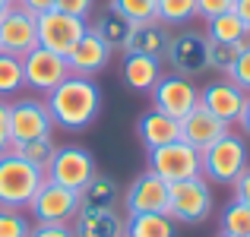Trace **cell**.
<instances>
[{"label":"cell","instance_id":"6da1fadb","mask_svg":"<svg viewBox=\"0 0 250 237\" xmlns=\"http://www.w3.org/2000/svg\"><path fill=\"white\" fill-rule=\"evenodd\" d=\"M44 104H48L51 120L57 127L76 133V130H85L98 117V111H102V89L95 85L92 76L70 73L61 85H54L48 92V101Z\"/></svg>","mask_w":250,"mask_h":237},{"label":"cell","instance_id":"7a4b0ae2","mask_svg":"<svg viewBox=\"0 0 250 237\" xmlns=\"http://www.w3.org/2000/svg\"><path fill=\"white\" fill-rule=\"evenodd\" d=\"M42 180L44 174L35 164H29L16 152H3L0 155V209H19V212L29 209Z\"/></svg>","mask_w":250,"mask_h":237},{"label":"cell","instance_id":"3957f363","mask_svg":"<svg viewBox=\"0 0 250 237\" xmlns=\"http://www.w3.org/2000/svg\"><path fill=\"white\" fill-rule=\"evenodd\" d=\"M203 158V177L212 183H234L241 171L247 168V142L244 136L228 130L222 139H215L209 149L200 152Z\"/></svg>","mask_w":250,"mask_h":237},{"label":"cell","instance_id":"277c9868","mask_svg":"<svg viewBox=\"0 0 250 237\" xmlns=\"http://www.w3.org/2000/svg\"><path fill=\"white\" fill-rule=\"evenodd\" d=\"M168 215L184 225H200L212 215V187L206 177H190V180L171 183V199H168Z\"/></svg>","mask_w":250,"mask_h":237},{"label":"cell","instance_id":"5b68a950","mask_svg":"<svg viewBox=\"0 0 250 237\" xmlns=\"http://www.w3.org/2000/svg\"><path fill=\"white\" fill-rule=\"evenodd\" d=\"M29 212L38 225H70L80 212V193L44 177L38 193L29 202Z\"/></svg>","mask_w":250,"mask_h":237},{"label":"cell","instance_id":"8992f818","mask_svg":"<svg viewBox=\"0 0 250 237\" xmlns=\"http://www.w3.org/2000/svg\"><path fill=\"white\" fill-rule=\"evenodd\" d=\"M149 171L168 183H181L203 174V158L193 146L177 139V142H168V146L149 149Z\"/></svg>","mask_w":250,"mask_h":237},{"label":"cell","instance_id":"52a82bcc","mask_svg":"<svg viewBox=\"0 0 250 237\" xmlns=\"http://www.w3.org/2000/svg\"><path fill=\"white\" fill-rule=\"evenodd\" d=\"M35 29H38V44L42 48L67 57L76 48V41L89 32V22L76 19V16H67L61 10H48L42 16H35Z\"/></svg>","mask_w":250,"mask_h":237},{"label":"cell","instance_id":"ba28073f","mask_svg":"<svg viewBox=\"0 0 250 237\" xmlns=\"http://www.w3.org/2000/svg\"><path fill=\"white\" fill-rule=\"evenodd\" d=\"M44 177L61 183V187H67V190L83 193V187L95 177V158L80 146H57V152L51 158Z\"/></svg>","mask_w":250,"mask_h":237},{"label":"cell","instance_id":"9c48e42d","mask_svg":"<svg viewBox=\"0 0 250 237\" xmlns=\"http://www.w3.org/2000/svg\"><path fill=\"white\" fill-rule=\"evenodd\" d=\"M149 95H152V108H159L162 114L174 117V120H184L200 104V89L193 85L190 76H181V73L162 76Z\"/></svg>","mask_w":250,"mask_h":237},{"label":"cell","instance_id":"30bf717a","mask_svg":"<svg viewBox=\"0 0 250 237\" xmlns=\"http://www.w3.org/2000/svg\"><path fill=\"white\" fill-rule=\"evenodd\" d=\"M70 76V63L63 54H54L48 48H32L29 54H22V79L29 89L44 92L48 95L54 85H61L63 79Z\"/></svg>","mask_w":250,"mask_h":237},{"label":"cell","instance_id":"8fae6325","mask_svg":"<svg viewBox=\"0 0 250 237\" xmlns=\"http://www.w3.org/2000/svg\"><path fill=\"white\" fill-rule=\"evenodd\" d=\"M54 120H51V111L44 101L38 98H16L10 101V136L13 142H32L51 136Z\"/></svg>","mask_w":250,"mask_h":237},{"label":"cell","instance_id":"7c38bea8","mask_svg":"<svg viewBox=\"0 0 250 237\" xmlns=\"http://www.w3.org/2000/svg\"><path fill=\"white\" fill-rule=\"evenodd\" d=\"M206 44H209L206 32H190V29L177 32V35H171L162 60H165L174 73L193 76V73H200V70H206Z\"/></svg>","mask_w":250,"mask_h":237},{"label":"cell","instance_id":"4fadbf2b","mask_svg":"<svg viewBox=\"0 0 250 237\" xmlns=\"http://www.w3.org/2000/svg\"><path fill=\"white\" fill-rule=\"evenodd\" d=\"M168 199H171V183L162 180L152 171H143L130 183V190L124 193L127 215H136V212H165L168 215Z\"/></svg>","mask_w":250,"mask_h":237},{"label":"cell","instance_id":"5bb4252c","mask_svg":"<svg viewBox=\"0 0 250 237\" xmlns=\"http://www.w3.org/2000/svg\"><path fill=\"white\" fill-rule=\"evenodd\" d=\"M244 101H247V92L238 89V85H234L228 76L209 82L206 89L200 92V104H203V108H206L212 117H219L222 123H228V127H231V123L241 117Z\"/></svg>","mask_w":250,"mask_h":237},{"label":"cell","instance_id":"9a60e30c","mask_svg":"<svg viewBox=\"0 0 250 237\" xmlns=\"http://www.w3.org/2000/svg\"><path fill=\"white\" fill-rule=\"evenodd\" d=\"M32 48H38V29H35V16L25 13L22 6H13L3 19H0V51L13 57L29 54Z\"/></svg>","mask_w":250,"mask_h":237},{"label":"cell","instance_id":"2e32d148","mask_svg":"<svg viewBox=\"0 0 250 237\" xmlns=\"http://www.w3.org/2000/svg\"><path fill=\"white\" fill-rule=\"evenodd\" d=\"M225 133H228V123H222L219 117H212L203 104H196V108L181 120V139L187 142V146H193L196 152L209 149L215 139H222Z\"/></svg>","mask_w":250,"mask_h":237},{"label":"cell","instance_id":"e0dca14e","mask_svg":"<svg viewBox=\"0 0 250 237\" xmlns=\"http://www.w3.org/2000/svg\"><path fill=\"white\" fill-rule=\"evenodd\" d=\"M111 60V48L98 38V32L89 25V32L76 41V48L67 54V63H70V73L76 76H95L98 70H104Z\"/></svg>","mask_w":250,"mask_h":237},{"label":"cell","instance_id":"ac0fdd59","mask_svg":"<svg viewBox=\"0 0 250 237\" xmlns=\"http://www.w3.org/2000/svg\"><path fill=\"white\" fill-rule=\"evenodd\" d=\"M171 41V32L165 22L159 19H149V22H133L127 32V44L124 51L127 54H146V57H165V48Z\"/></svg>","mask_w":250,"mask_h":237},{"label":"cell","instance_id":"d6986e66","mask_svg":"<svg viewBox=\"0 0 250 237\" xmlns=\"http://www.w3.org/2000/svg\"><path fill=\"white\" fill-rule=\"evenodd\" d=\"M70 228L73 237H124V218L117 209H80Z\"/></svg>","mask_w":250,"mask_h":237},{"label":"cell","instance_id":"ffe728a7","mask_svg":"<svg viewBox=\"0 0 250 237\" xmlns=\"http://www.w3.org/2000/svg\"><path fill=\"white\" fill-rule=\"evenodd\" d=\"M136 133H140V142L149 152V149H159V146H168V142L181 139V120L162 114L159 108H149L140 117V123H136Z\"/></svg>","mask_w":250,"mask_h":237},{"label":"cell","instance_id":"44dd1931","mask_svg":"<svg viewBox=\"0 0 250 237\" xmlns=\"http://www.w3.org/2000/svg\"><path fill=\"white\" fill-rule=\"evenodd\" d=\"M121 73H124V82H127L133 92H152L155 82L165 76L159 57H146V54H127Z\"/></svg>","mask_w":250,"mask_h":237},{"label":"cell","instance_id":"7402d4cb","mask_svg":"<svg viewBox=\"0 0 250 237\" xmlns=\"http://www.w3.org/2000/svg\"><path fill=\"white\" fill-rule=\"evenodd\" d=\"M124 237H174V218L165 212H136L124 221Z\"/></svg>","mask_w":250,"mask_h":237},{"label":"cell","instance_id":"603a6c76","mask_svg":"<svg viewBox=\"0 0 250 237\" xmlns=\"http://www.w3.org/2000/svg\"><path fill=\"white\" fill-rule=\"evenodd\" d=\"M117 202H121L117 180L108 174H98V171L80 193V209H117Z\"/></svg>","mask_w":250,"mask_h":237},{"label":"cell","instance_id":"cb8c5ba5","mask_svg":"<svg viewBox=\"0 0 250 237\" xmlns=\"http://www.w3.org/2000/svg\"><path fill=\"white\" fill-rule=\"evenodd\" d=\"M206 38L209 41H219V44H244L250 41V32L247 25L238 19V13H225V16H215L206 22Z\"/></svg>","mask_w":250,"mask_h":237},{"label":"cell","instance_id":"d4e9b609","mask_svg":"<svg viewBox=\"0 0 250 237\" xmlns=\"http://www.w3.org/2000/svg\"><path fill=\"white\" fill-rule=\"evenodd\" d=\"M6 152H16L19 158H25L29 164H35V168L44 174L48 164H51V158L57 152V146L51 142V136H42V139H32V142H10Z\"/></svg>","mask_w":250,"mask_h":237},{"label":"cell","instance_id":"484cf974","mask_svg":"<svg viewBox=\"0 0 250 237\" xmlns=\"http://www.w3.org/2000/svg\"><path fill=\"white\" fill-rule=\"evenodd\" d=\"M25 89L22 79V57H13L0 51V98L3 95H19Z\"/></svg>","mask_w":250,"mask_h":237},{"label":"cell","instance_id":"4316f807","mask_svg":"<svg viewBox=\"0 0 250 237\" xmlns=\"http://www.w3.org/2000/svg\"><path fill=\"white\" fill-rule=\"evenodd\" d=\"M155 19L165 25H187L190 19H196V0H159Z\"/></svg>","mask_w":250,"mask_h":237},{"label":"cell","instance_id":"83f0119b","mask_svg":"<svg viewBox=\"0 0 250 237\" xmlns=\"http://www.w3.org/2000/svg\"><path fill=\"white\" fill-rule=\"evenodd\" d=\"M155 6H159V0H111V13L130 25L155 19Z\"/></svg>","mask_w":250,"mask_h":237},{"label":"cell","instance_id":"f1b7e54d","mask_svg":"<svg viewBox=\"0 0 250 237\" xmlns=\"http://www.w3.org/2000/svg\"><path fill=\"white\" fill-rule=\"evenodd\" d=\"M92 29L98 32V38H102L104 44H108L111 51L114 48H121L124 51V44H127V32H130V22H124L121 16H114V13H108L104 19H98Z\"/></svg>","mask_w":250,"mask_h":237},{"label":"cell","instance_id":"f546056e","mask_svg":"<svg viewBox=\"0 0 250 237\" xmlns=\"http://www.w3.org/2000/svg\"><path fill=\"white\" fill-rule=\"evenodd\" d=\"M222 234L250 237V209L244 206V202L234 199L231 206H225V212H222Z\"/></svg>","mask_w":250,"mask_h":237},{"label":"cell","instance_id":"4dcf8cb0","mask_svg":"<svg viewBox=\"0 0 250 237\" xmlns=\"http://www.w3.org/2000/svg\"><path fill=\"white\" fill-rule=\"evenodd\" d=\"M238 51H241V44H219V41H209V44H206V70H215V73L228 76V70L234 67V60H238Z\"/></svg>","mask_w":250,"mask_h":237},{"label":"cell","instance_id":"1f68e13d","mask_svg":"<svg viewBox=\"0 0 250 237\" xmlns=\"http://www.w3.org/2000/svg\"><path fill=\"white\" fill-rule=\"evenodd\" d=\"M32 221L19 209H0V237H29Z\"/></svg>","mask_w":250,"mask_h":237},{"label":"cell","instance_id":"d6a6232c","mask_svg":"<svg viewBox=\"0 0 250 237\" xmlns=\"http://www.w3.org/2000/svg\"><path fill=\"white\" fill-rule=\"evenodd\" d=\"M228 79H231L238 89H244L247 95H250V41L241 44V51H238V60H234V67L228 70Z\"/></svg>","mask_w":250,"mask_h":237},{"label":"cell","instance_id":"836d02e7","mask_svg":"<svg viewBox=\"0 0 250 237\" xmlns=\"http://www.w3.org/2000/svg\"><path fill=\"white\" fill-rule=\"evenodd\" d=\"M234 10V0H196V16L200 19H215V16H225V13Z\"/></svg>","mask_w":250,"mask_h":237},{"label":"cell","instance_id":"e575fe53","mask_svg":"<svg viewBox=\"0 0 250 237\" xmlns=\"http://www.w3.org/2000/svg\"><path fill=\"white\" fill-rule=\"evenodd\" d=\"M92 3L95 0H54V10L67 13V16H76V19H89Z\"/></svg>","mask_w":250,"mask_h":237},{"label":"cell","instance_id":"d590c367","mask_svg":"<svg viewBox=\"0 0 250 237\" xmlns=\"http://www.w3.org/2000/svg\"><path fill=\"white\" fill-rule=\"evenodd\" d=\"M10 142H13V136H10V104L0 98V155L10 149Z\"/></svg>","mask_w":250,"mask_h":237},{"label":"cell","instance_id":"8d00e7d4","mask_svg":"<svg viewBox=\"0 0 250 237\" xmlns=\"http://www.w3.org/2000/svg\"><path fill=\"white\" fill-rule=\"evenodd\" d=\"M231 187H234V199L244 202V206L250 209V164H247L244 171H241V177L231 183Z\"/></svg>","mask_w":250,"mask_h":237},{"label":"cell","instance_id":"74e56055","mask_svg":"<svg viewBox=\"0 0 250 237\" xmlns=\"http://www.w3.org/2000/svg\"><path fill=\"white\" fill-rule=\"evenodd\" d=\"M29 237H73L70 225H35Z\"/></svg>","mask_w":250,"mask_h":237},{"label":"cell","instance_id":"f35d334b","mask_svg":"<svg viewBox=\"0 0 250 237\" xmlns=\"http://www.w3.org/2000/svg\"><path fill=\"white\" fill-rule=\"evenodd\" d=\"M16 6H22V10L32 13V16H42V13L54 10V0H16Z\"/></svg>","mask_w":250,"mask_h":237},{"label":"cell","instance_id":"ab89813d","mask_svg":"<svg viewBox=\"0 0 250 237\" xmlns=\"http://www.w3.org/2000/svg\"><path fill=\"white\" fill-rule=\"evenodd\" d=\"M234 13H238V19L247 25V32H250V0H234Z\"/></svg>","mask_w":250,"mask_h":237},{"label":"cell","instance_id":"60d3db41","mask_svg":"<svg viewBox=\"0 0 250 237\" xmlns=\"http://www.w3.org/2000/svg\"><path fill=\"white\" fill-rule=\"evenodd\" d=\"M238 123H241V130H244V133L250 136V95H247V101H244V111H241Z\"/></svg>","mask_w":250,"mask_h":237},{"label":"cell","instance_id":"b9f144b4","mask_svg":"<svg viewBox=\"0 0 250 237\" xmlns=\"http://www.w3.org/2000/svg\"><path fill=\"white\" fill-rule=\"evenodd\" d=\"M13 6H16V0H0V19H3L6 13L13 10Z\"/></svg>","mask_w":250,"mask_h":237},{"label":"cell","instance_id":"7bdbcfd3","mask_svg":"<svg viewBox=\"0 0 250 237\" xmlns=\"http://www.w3.org/2000/svg\"><path fill=\"white\" fill-rule=\"evenodd\" d=\"M219 237H231V234H219Z\"/></svg>","mask_w":250,"mask_h":237}]
</instances>
